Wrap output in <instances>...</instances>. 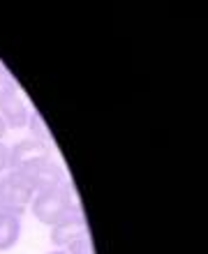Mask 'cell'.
Here are the masks:
<instances>
[{"instance_id": "obj_6", "label": "cell", "mask_w": 208, "mask_h": 254, "mask_svg": "<svg viewBox=\"0 0 208 254\" xmlns=\"http://www.w3.org/2000/svg\"><path fill=\"white\" fill-rule=\"evenodd\" d=\"M0 118H2V123L7 127H14V129L26 127L28 118H30V107L16 93L7 95V97L0 100Z\"/></svg>"}, {"instance_id": "obj_8", "label": "cell", "mask_w": 208, "mask_h": 254, "mask_svg": "<svg viewBox=\"0 0 208 254\" xmlns=\"http://www.w3.org/2000/svg\"><path fill=\"white\" fill-rule=\"evenodd\" d=\"M28 129H30V134H33L35 141H40V143H51V134H49V127L47 123H44V118H42L37 111H30V118H28Z\"/></svg>"}, {"instance_id": "obj_2", "label": "cell", "mask_w": 208, "mask_h": 254, "mask_svg": "<svg viewBox=\"0 0 208 254\" xmlns=\"http://www.w3.org/2000/svg\"><path fill=\"white\" fill-rule=\"evenodd\" d=\"M5 181V213H14V215H23L26 213V206L33 201L35 196V188L30 178H28L21 169H9L7 176H2Z\"/></svg>"}, {"instance_id": "obj_4", "label": "cell", "mask_w": 208, "mask_h": 254, "mask_svg": "<svg viewBox=\"0 0 208 254\" xmlns=\"http://www.w3.org/2000/svg\"><path fill=\"white\" fill-rule=\"evenodd\" d=\"M47 160H51V146L49 143H40L35 139L19 141L14 148H9V169H23Z\"/></svg>"}, {"instance_id": "obj_1", "label": "cell", "mask_w": 208, "mask_h": 254, "mask_svg": "<svg viewBox=\"0 0 208 254\" xmlns=\"http://www.w3.org/2000/svg\"><path fill=\"white\" fill-rule=\"evenodd\" d=\"M33 215L42 224H49L54 227L58 220H63L65 215L72 210L76 203H74V196H72V185L68 181L56 185L51 190H44V192H37L33 196Z\"/></svg>"}, {"instance_id": "obj_13", "label": "cell", "mask_w": 208, "mask_h": 254, "mask_svg": "<svg viewBox=\"0 0 208 254\" xmlns=\"http://www.w3.org/2000/svg\"><path fill=\"white\" fill-rule=\"evenodd\" d=\"M5 132H7V125L2 123V118H0V141H2V136H5Z\"/></svg>"}, {"instance_id": "obj_12", "label": "cell", "mask_w": 208, "mask_h": 254, "mask_svg": "<svg viewBox=\"0 0 208 254\" xmlns=\"http://www.w3.org/2000/svg\"><path fill=\"white\" fill-rule=\"evenodd\" d=\"M2 188H5V181L0 176V213H5V192H2Z\"/></svg>"}, {"instance_id": "obj_3", "label": "cell", "mask_w": 208, "mask_h": 254, "mask_svg": "<svg viewBox=\"0 0 208 254\" xmlns=\"http://www.w3.org/2000/svg\"><path fill=\"white\" fill-rule=\"evenodd\" d=\"M88 234V227H86V217H83V210L81 206H74L63 220H58L51 227V243L56 248H68L69 243H74L76 238Z\"/></svg>"}, {"instance_id": "obj_10", "label": "cell", "mask_w": 208, "mask_h": 254, "mask_svg": "<svg viewBox=\"0 0 208 254\" xmlns=\"http://www.w3.org/2000/svg\"><path fill=\"white\" fill-rule=\"evenodd\" d=\"M68 254H95L93 252V241H90V236H81L76 238L74 243L68 245Z\"/></svg>"}, {"instance_id": "obj_11", "label": "cell", "mask_w": 208, "mask_h": 254, "mask_svg": "<svg viewBox=\"0 0 208 254\" xmlns=\"http://www.w3.org/2000/svg\"><path fill=\"white\" fill-rule=\"evenodd\" d=\"M9 169V148L5 143H0V174Z\"/></svg>"}, {"instance_id": "obj_5", "label": "cell", "mask_w": 208, "mask_h": 254, "mask_svg": "<svg viewBox=\"0 0 208 254\" xmlns=\"http://www.w3.org/2000/svg\"><path fill=\"white\" fill-rule=\"evenodd\" d=\"M21 171L30 178V183H33V188H35V194L44 192V190H51V188H56V185L65 183V174H63V169L58 167L54 160L37 162V164L23 167Z\"/></svg>"}, {"instance_id": "obj_9", "label": "cell", "mask_w": 208, "mask_h": 254, "mask_svg": "<svg viewBox=\"0 0 208 254\" xmlns=\"http://www.w3.org/2000/svg\"><path fill=\"white\" fill-rule=\"evenodd\" d=\"M16 90H19V86H16L14 76L7 72L5 67L0 65V100H2V97H7V95H14Z\"/></svg>"}, {"instance_id": "obj_14", "label": "cell", "mask_w": 208, "mask_h": 254, "mask_svg": "<svg viewBox=\"0 0 208 254\" xmlns=\"http://www.w3.org/2000/svg\"><path fill=\"white\" fill-rule=\"evenodd\" d=\"M51 254H68V252H63V250H56V252H51Z\"/></svg>"}, {"instance_id": "obj_7", "label": "cell", "mask_w": 208, "mask_h": 254, "mask_svg": "<svg viewBox=\"0 0 208 254\" xmlns=\"http://www.w3.org/2000/svg\"><path fill=\"white\" fill-rule=\"evenodd\" d=\"M21 236V217L14 213H0V250H12Z\"/></svg>"}]
</instances>
